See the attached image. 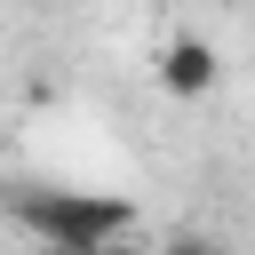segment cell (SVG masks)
<instances>
[{"label":"cell","mask_w":255,"mask_h":255,"mask_svg":"<svg viewBox=\"0 0 255 255\" xmlns=\"http://www.w3.org/2000/svg\"><path fill=\"white\" fill-rule=\"evenodd\" d=\"M16 223L48 239V255H96V247H128L135 207L104 199V191H24Z\"/></svg>","instance_id":"obj_1"},{"label":"cell","mask_w":255,"mask_h":255,"mask_svg":"<svg viewBox=\"0 0 255 255\" xmlns=\"http://www.w3.org/2000/svg\"><path fill=\"white\" fill-rule=\"evenodd\" d=\"M159 255H223V247H215V239H207V231H175V239H167V247H159Z\"/></svg>","instance_id":"obj_3"},{"label":"cell","mask_w":255,"mask_h":255,"mask_svg":"<svg viewBox=\"0 0 255 255\" xmlns=\"http://www.w3.org/2000/svg\"><path fill=\"white\" fill-rule=\"evenodd\" d=\"M215 80H223V56H215L199 32H183V40L159 48V88H167V96H207Z\"/></svg>","instance_id":"obj_2"}]
</instances>
